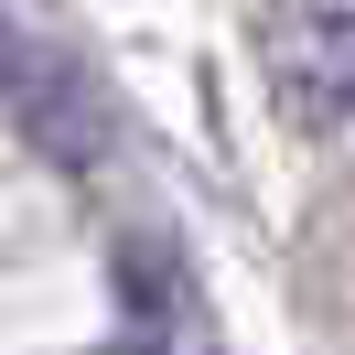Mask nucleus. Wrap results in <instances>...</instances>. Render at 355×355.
<instances>
[{
    "mask_svg": "<svg viewBox=\"0 0 355 355\" xmlns=\"http://www.w3.org/2000/svg\"><path fill=\"white\" fill-rule=\"evenodd\" d=\"M119 355H216V312L173 237H119Z\"/></svg>",
    "mask_w": 355,
    "mask_h": 355,
    "instance_id": "f257e3e1",
    "label": "nucleus"
},
{
    "mask_svg": "<svg viewBox=\"0 0 355 355\" xmlns=\"http://www.w3.org/2000/svg\"><path fill=\"white\" fill-rule=\"evenodd\" d=\"M291 97L323 119H355V11H334V22L302 33V54H291Z\"/></svg>",
    "mask_w": 355,
    "mask_h": 355,
    "instance_id": "f03ea898",
    "label": "nucleus"
}]
</instances>
